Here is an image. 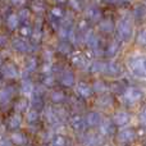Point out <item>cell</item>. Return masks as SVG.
Masks as SVG:
<instances>
[{"mask_svg":"<svg viewBox=\"0 0 146 146\" xmlns=\"http://www.w3.org/2000/svg\"><path fill=\"white\" fill-rule=\"evenodd\" d=\"M141 98H142V91L136 87H129L124 91V99H126L129 104H135Z\"/></svg>","mask_w":146,"mask_h":146,"instance_id":"3957f363","label":"cell"},{"mask_svg":"<svg viewBox=\"0 0 146 146\" xmlns=\"http://www.w3.org/2000/svg\"><path fill=\"white\" fill-rule=\"evenodd\" d=\"M19 124H21V115L19 114H14L9 121V126L12 128H17V127H19Z\"/></svg>","mask_w":146,"mask_h":146,"instance_id":"d4e9b609","label":"cell"},{"mask_svg":"<svg viewBox=\"0 0 146 146\" xmlns=\"http://www.w3.org/2000/svg\"><path fill=\"white\" fill-rule=\"evenodd\" d=\"M111 103H113V99H111L110 96L108 95V94H105V95H101L100 98L98 99V104H99L100 106H103V108L110 106Z\"/></svg>","mask_w":146,"mask_h":146,"instance_id":"ac0fdd59","label":"cell"},{"mask_svg":"<svg viewBox=\"0 0 146 146\" xmlns=\"http://www.w3.org/2000/svg\"><path fill=\"white\" fill-rule=\"evenodd\" d=\"M3 74L7 78H14V77H17L18 71L13 64H5V66L3 67Z\"/></svg>","mask_w":146,"mask_h":146,"instance_id":"7c38bea8","label":"cell"},{"mask_svg":"<svg viewBox=\"0 0 146 146\" xmlns=\"http://www.w3.org/2000/svg\"><path fill=\"white\" fill-rule=\"evenodd\" d=\"M100 30L105 33H110L114 30V23L110 19H104L100 22Z\"/></svg>","mask_w":146,"mask_h":146,"instance_id":"2e32d148","label":"cell"},{"mask_svg":"<svg viewBox=\"0 0 146 146\" xmlns=\"http://www.w3.org/2000/svg\"><path fill=\"white\" fill-rule=\"evenodd\" d=\"M94 90H95L96 92H104V91L106 90V86L104 85V82L98 81V82H95V85H94Z\"/></svg>","mask_w":146,"mask_h":146,"instance_id":"83f0119b","label":"cell"},{"mask_svg":"<svg viewBox=\"0 0 146 146\" xmlns=\"http://www.w3.org/2000/svg\"><path fill=\"white\" fill-rule=\"evenodd\" d=\"M13 48L17 51H19V53H26V51L28 50L27 42L21 40V38H14V40H13Z\"/></svg>","mask_w":146,"mask_h":146,"instance_id":"5bb4252c","label":"cell"},{"mask_svg":"<svg viewBox=\"0 0 146 146\" xmlns=\"http://www.w3.org/2000/svg\"><path fill=\"white\" fill-rule=\"evenodd\" d=\"M76 90H77V92L80 94L81 96H83V98H88V96H91V94H92V88L85 82H78Z\"/></svg>","mask_w":146,"mask_h":146,"instance_id":"9c48e42d","label":"cell"},{"mask_svg":"<svg viewBox=\"0 0 146 146\" xmlns=\"http://www.w3.org/2000/svg\"><path fill=\"white\" fill-rule=\"evenodd\" d=\"M30 33V28L28 27H23L22 28V35H28Z\"/></svg>","mask_w":146,"mask_h":146,"instance_id":"f35d334b","label":"cell"},{"mask_svg":"<svg viewBox=\"0 0 146 146\" xmlns=\"http://www.w3.org/2000/svg\"><path fill=\"white\" fill-rule=\"evenodd\" d=\"M136 41L139 45L141 46H146V28L141 30L139 33H137V37H136Z\"/></svg>","mask_w":146,"mask_h":146,"instance_id":"cb8c5ba5","label":"cell"},{"mask_svg":"<svg viewBox=\"0 0 146 146\" xmlns=\"http://www.w3.org/2000/svg\"><path fill=\"white\" fill-rule=\"evenodd\" d=\"M117 30H118V35H119V37H121L122 40L128 41L129 38L132 37L133 26H132V22L128 19V18H122V19L118 22Z\"/></svg>","mask_w":146,"mask_h":146,"instance_id":"6da1fadb","label":"cell"},{"mask_svg":"<svg viewBox=\"0 0 146 146\" xmlns=\"http://www.w3.org/2000/svg\"><path fill=\"white\" fill-rule=\"evenodd\" d=\"M140 122H141L144 126H146V105L141 109V111H140Z\"/></svg>","mask_w":146,"mask_h":146,"instance_id":"1f68e13d","label":"cell"},{"mask_svg":"<svg viewBox=\"0 0 146 146\" xmlns=\"http://www.w3.org/2000/svg\"><path fill=\"white\" fill-rule=\"evenodd\" d=\"M145 14V10H144V8H136V9H135V17L136 18H141L142 15Z\"/></svg>","mask_w":146,"mask_h":146,"instance_id":"e575fe53","label":"cell"},{"mask_svg":"<svg viewBox=\"0 0 146 146\" xmlns=\"http://www.w3.org/2000/svg\"><path fill=\"white\" fill-rule=\"evenodd\" d=\"M72 126L74 127L76 129H83V128H85V126H86L85 119H82L80 115L73 117V119H72Z\"/></svg>","mask_w":146,"mask_h":146,"instance_id":"ffe728a7","label":"cell"},{"mask_svg":"<svg viewBox=\"0 0 146 146\" xmlns=\"http://www.w3.org/2000/svg\"><path fill=\"white\" fill-rule=\"evenodd\" d=\"M18 23H19V17H18L17 14H10L9 17H8L7 25L9 26L10 28H15L18 26Z\"/></svg>","mask_w":146,"mask_h":146,"instance_id":"7402d4cb","label":"cell"},{"mask_svg":"<svg viewBox=\"0 0 146 146\" xmlns=\"http://www.w3.org/2000/svg\"><path fill=\"white\" fill-rule=\"evenodd\" d=\"M119 50V45L117 41H111L110 44L108 45V48H106V55L109 56H114L117 54V51Z\"/></svg>","mask_w":146,"mask_h":146,"instance_id":"d6986e66","label":"cell"},{"mask_svg":"<svg viewBox=\"0 0 146 146\" xmlns=\"http://www.w3.org/2000/svg\"><path fill=\"white\" fill-rule=\"evenodd\" d=\"M104 73L108 76H111V77H115V76H119L122 73V68L117 62H108V63H105Z\"/></svg>","mask_w":146,"mask_h":146,"instance_id":"5b68a950","label":"cell"},{"mask_svg":"<svg viewBox=\"0 0 146 146\" xmlns=\"http://www.w3.org/2000/svg\"><path fill=\"white\" fill-rule=\"evenodd\" d=\"M13 96V88L12 87H5L0 91V103L7 104L8 101L12 99Z\"/></svg>","mask_w":146,"mask_h":146,"instance_id":"4fadbf2b","label":"cell"},{"mask_svg":"<svg viewBox=\"0 0 146 146\" xmlns=\"http://www.w3.org/2000/svg\"><path fill=\"white\" fill-rule=\"evenodd\" d=\"M129 121V115L127 111H118V113H115V115H114V124L115 126H124V124H127Z\"/></svg>","mask_w":146,"mask_h":146,"instance_id":"52a82bcc","label":"cell"},{"mask_svg":"<svg viewBox=\"0 0 146 146\" xmlns=\"http://www.w3.org/2000/svg\"><path fill=\"white\" fill-rule=\"evenodd\" d=\"M100 142V137L96 135H87L85 139V145L86 146H98Z\"/></svg>","mask_w":146,"mask_h":146,"instance_id":"e0dca14e","label":"cell"},{"mask_svg":"<svg viewBox=\"0 0 146 146\" xmlns=\"http://www.w3.org/2000/svg\"><path fill=\"white\" fill-rule=\"evenodd\" d=\"M129 67H131L132 72L135 74L145 76L146 77V58H141V56L132 58L129 60Z\"/></svg>","mask_w":146,"mask_h":146,"instance_id":"7a4b0ae2","label":"cell"},{"mask_svg":"<svg viewBox=\"0 0 146 146\" xmlns=\"http://www.w3.org/2000/svg\"><path fill=\"white\" fill-rule=\"evenodd\" d=\"M21 90H22V92L25 95H32V92H35V86H33V83L30 80H26L22 82Z\"/></svg>","mask_w":146,"mask_h":146,"instance_id":"9a60e30c","label":"cell"},{"mask_svg":"<svg viewBox=\"0 0 146 146\" xmlns=\"http://www.w3.org/2000/svg\"><path fill=\"white\" fill-rule=\"evenodd\" d=\"M37 111L36 110H31L27 113V121L28 122H36V119H37Z\"/></svg>","mask_w":146,"mask_h":146,"instance_id":"f1b7e54d","label":"cell"},{"mask_svg":"<svg viewBox=\"0 0 146 146\" xmlns=\"http://www.w3.org/2000/svg\"><path fill=\"white\" fill-rule=\"evenodd\" d=\"M58 49H59V51H62V53H68V51L71 50V45L68 44V41H62V42L59 44Z\"/></svg>","mask_w":146,"mask_h":146,"instance_id":"4316f807","label":"cell"},{"mask_svg":"<svg viewBox=\"0 0 146 146\" xmlns=\"http://www.w3.org/2000/svg\"><path fill=\"white\" fill-rule=\"evenodd\" d=\"M53 146H66V140H64L62 136H58L55 140H54Z\"/></svg>","mask_w":146,"mask_h":146,"instance_id":"d6a6232c","label":"cell"},{"mask_svg":"<svg viewBox=\"0 0 146 146\" xmlns=\"http://www.w3.org/2000/svg\"><path fill=\"white\" fill-rule=\"evenodd\" d=\"M64 99H66V96H64V94L62 92V91H54V92L51 94V100L55 101V103H60Z\"/></svg>","mask_w":146,"mask_h":146,"instance_id":"484cf974","label":"cell"},{"mask_svg":"<svg viewBox=\"0 0 146 146\" xmlns=\"http://www.w3.org/2000/svg\"><path fill=\"white\" fill-rule=\"evenodd\" d=\"M74 64L78 67H85L86 66V59L83 56H77L74 58Z\"/></svg>","mask_w":146,"mask_h":146,"instance_id":"f546056e","label":"cell"},{"mask_svg":"<svg viewBox=\"0 0 146 146\" xmlns=\"http://www.w3.org/2000/svg\"><path fill=\"white\" fill-rule=\"evenodd\" d=\"M85 41H86V44H87L91 49H94V50H96V49H98V46H99V37L92 32V31H88V32L86 33Z\"/></svg>","mask_w":146,"mask_h":146,"instance_id":"ba28073f","label":"cell"},{"mask_svg":"<svg viewBox=\"0 0 146 146\" xmlns=\"http://www.w3.org/2000/svg\"><path fill=\"white\" fill-rule=\"evenodd\" d=\"M12 141L14 142L15 145H23L26 141L25 136H23L22 133H19V132H15V133L12 135Z\"/></svg>","mask_w":146,"mask_h":146,"instance_id":"603a6c76","label":"cell"},{"mask_svg":"<svg viewBox=\"0 0 146 146\" xmlns=\"http://www.w3.org/2000/svg\"><path fill=\"white\" fill-rule=\"evenodd\" d=\"M26 106H27V104H26V101H19V103L17 104V109L18 110H25L26 109Z\"/></svg>","mask_w":146,"mask_h":146,"instance_id":"d590c367","label":"cell"},{"mask_svg":"<svg viewBox=\"0 0 146 146\" xmlns=\"http://www.w3.org/2000/svg\"><path fill=\"white\" fill-rule=\"evenodd\" d=\"M100 132L103 135H109L110 136V135H113L115 132V124L109 121L103 122V123H100Z\"/></svg>","mask_w":146,"mask_h":146,"instance_id":"30bf717a","label":"cell"},{"mask_svg":"<svg viewBox=\"0 0 146 146\" xmlns=\"http://www.w3.org/2000/svg\"><path fill=\"white\" fill-rule=\"evenodd\" d=\"M35 68H36V62H35V59H30V60L27 62V66H26V69H27L28 72H32Z\"/></svg>","mask_w":146,"mask_h":146,"instance_id":"4dcf8cb0","label":"cell"},{"mask_svg":"<svg viewBox=\"0 0 146 146\" xmlns=\"http://www.w3.org/2000/svg\"><path fill=\"white\" fill-rule=\"evenodd\" d=\"M53 81H54V78H53V77H48V78L45 80V85L51 86V85H53Z\"/></svg>","mask_w":146,"mask_h":146,"instance_id":"8d00e7d4","label":"cell"},{"mask_svg":"<svg viewBox=\"0 0 146 146\" xmlns=\"http://www.w3.org/2000/svg\"><path fill=\"white\" fill-rule=\"evenodd\" d=\"M136 137V132L132 128H124L122 129L118 133V141H121L122 144H128V142H132Z\"/></svg>","mask_w":146,"mask_h":146,"instance_id":"277c9868","label":"cell"},{"mask_svg":"<svg viewBox=\"0 0 146 146\" xmlns=\"http://www.w3.org/2000/svg\"><path fill=\"white\" fill-rule=\"evenodd\" d=\"M88 15L92 19H98L100 17V12H99V9H91V10H88Z\"/></svg>","mask_w":146,"mask_h":146,"instance_id":"836d02e7","label":"cell"},{"mask_svg":"<svg viewBox=\"0 0 146 146\" xmlns=\"http://www.w3.org/2000/svg\"><path fill=\"white\" fill-rule=\"evenodd\" d=\"M104 69H105V63L103 62H94L91 64V72L94 73H104Z\"/></svg>","mask_w":146,"mask_h":146,"instance_id":"44dd1931","label":"cell"},{"mask_svg":"<svg viewBox=\"0 0 146 146\" xmlns=\"http://www.w3.org/2000/svg\"><path fill=\"white\" fill-rule=\"evenodd\" d=\"M60 81L64 86H72L74 83V76H73V73L71 71L67 69V71H63V73H62Z\"/></svg>","mask_w":146,"mask_h":146,"instance_id":"8fae6325","label":"cell"},{"mask_svg":"<svg viewBox=\"0 0 146 146\" xmlns=\"http://www.w3.org/2000/svg\"><path fill=\"white\" fill-rule=\"evenodd\" d=\"M5 42H7V37H5L4 35H0V46L4 45Z\"/></svg>","mask_w":146,"mask_h":146,"instance_id":"74e56055","label":"cell"},{"mask_svg":"<svg viewBox=\"0 0 146 146\" xmlns=\"http://www.w3.org/2000/svg\"><path fill=\"white\" fill-rule=\"evenodd\" d=\"M85 123L90 127H96V126H100L101 123V115L98 113V111H91V113L87 114L85 119Z\"/></svg>","mask_w":146,"mask_h":146,"instance_id":"8992f818","label":"cell"}]
</instances>
